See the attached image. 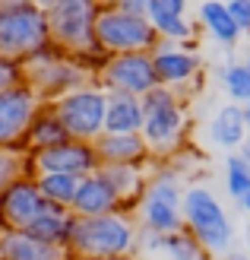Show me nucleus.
I'll return each instance as SVG.
<instances>
[{
	"label": "nucleus",
	"instance_id": "nucleus-1",
	"mask_svg": "<svg viewBox=\"0 0 250 260\" xmlns=\"http://www.w3.org/2000/svg\"><path fill=\"white\" fill-rule=\"evenodd\" d=\"M139 225L133 222L130 210L101 213V216H76L70 225L67 248L70 254L101 257V260H127L136 254Z\"/></svg>",
	"mask_w": 250,
	"mask_h": 260
},
{
	"label": "nucleus",
	"instance_id": "nucleus-2",
	"mask_svg": "<svg viewBox=\"0 0 250 260\" xmlns=\"http://www.w3.org/2000/svg\"><path fill=\"white\" fill-rule=\"evenodd\" d=\"M22 80L42 95V102H54L60 95L73 92V89L92 83L95 76L76 60V54L48 42L42 51H35L32 57L22 60Z\"/></svg>",
	"mask_w": 250,
	"mask_h": 260
},
{
	"label": "nucleus",
	"instance_id": "nucleus-3",
	"mask_svg": "<svg viewBox=\"0 0 250 260\" xmlns=\"http://www.w3.org/2000/svg\"><path fill=\"white\" fill-rule=\"evenodd\" d=\"M184 225L196 235V241L206 248L209 257H225L228 251H234L231 216L216 200V193L203 184H190L184 190Z\"/></svg>",
	"mask_w": 250,
	"mask_h": 260
},
{
	"label": "nucleus",
	"instance_id": "nucleus-4",
	"mask_svg": "<svg viewBox=\"0 0 250 260\" xmlns=\"http://www.w3.org/2000/svg\"><path fill=\"white\" fill-rule=\"evenodd\" d=\"M142 111H146L142 137L149 143V152L152 155H177L184 134H187V111H184V102L177 99V92L159 83L142 95Z\"/></svg>",
	"mask_w": 250,
	"mask_h": 260
},
{
	"label": "nucleus",
	"instance_id": "nucleus-5",
	"mask_svg": "<svg viewBox=\"0 0 250 260\" xmlns=\"http://www.w3.org/2000/svg\"><path fill=\"white\" fill-rule=\"evenodd\" d=\"M51 42L70 54L101 48L95 42V16H98V0H42Z\"/></svg>",
	"mask_w": 250,
	"mask_h": 260
},
{
	"label": "nucleus",
	"instance_id": "nucleus-6",
	"mask_svg": "<svg viewBox=\"0 0 250 260\" xmlns=\"http://www.w3.org/2000/svg\"><path fill=\"white\" fill-rule=\"evenodd\" d=\"M95 42L108 54H124V51H152L162 38L146 13L101 4L95 16Z\"/></svg>",
	"mask_w": 250,
	"mask_h": 260
},
{
	"label": "nucleus",
	"instance_id": "nucleus-7",
	"mask_svg": "<svg viewBox=\"0 0 250 260\" xmlns=\"http://www.w3.org/2000/svg\"><path fill=\"white\" fill-rule=\"evenodd\" d=\"M51 42L42 4H19L0 10V57L22 63Z\"/></svg>",
	"mask_w": 250,
	"mask_h": 260
},
{
	"label": "nucleus",
	"instance_id": "nucleus-8",
	"mask_svg": "<svg viewBox=\"0 0 250 260\" xmlns=\"http://www.w3.org/2000/svg\"><path fill=\"white\" fill-rule=\"evenodd\" d=\"M54 114L60 118V124L67 127V134L76 140H92L95 143L104 134V118H108V89L86 83L73 92L60 95L51 102Z\"/></svg>",
	"mask_w": 250,
	"mask_h": 260
},
{
	"label": "nucleus",
	"instance_id": "nucleus-9",
	"mask_svg": "<svg viewBox=\"0 0 250 260\" xmlns=\"http://www.w3.org/2000/svg\"><path fill=\"white\" fill-rule=\"evenodd\" d=\"M142 229H152L159 235H171V232L184 229V187L177 172H159L149 178L146 190L136 203Z\"/></svg>",
	"mask_w": 250,
	"mask_h": 260
},
{
	"label": "nucleus",
	"instance_id": "nucleus-10",
	"mask_svg": "<svg viewBox=\"0 0 250 260\" xmlns=\"http://www.w3.org/2000/svg\"><path fill=\"white\" fill-rule=\"evenodd\" d=\"M42 105H45L42 95L25 80L4 89V92H0V146L29 152L25 149V134H29V127H32Z\"/></svg>",
	"mask_w": 250,
	"mask_h": 260
},
{
	"label": "nucleus",
	"instance_id": "nucleus-11",
	"mask_svg": "<svg viewBox=\"0 0 250 260\" xmlns=\"http://www.w3.org/2000/svg\"><path fill=\"white\" fill-rule=\"evenodd\" d=\"M98 86L108 92H127V95H146L159 86L152 63V51H124V54H108L104 67L98 73Z\"/></svg>",
	"mask_w": 250,
	"mask_h": 260
},
{
	"label": "nucleus",
	"instance_id": "nucleus-12",
	"mask_svg": "<svg viewBox=\"0 0 250 260\" xmlns=\"http://www.w3.org/2000/svg\"><path fill=\"white\" fill-rule=\"evenodd\" d=\"M98 149L92 140H63L57 146H48V149H38L32 152V172H63V175H76V178H86L92 172H98Z\"/></svg>",
	"mask_w": 250,
	"mask_h": 260
},
{
	"label": "nucleus",
	"instance_id": "nucleus-13",
	"mask_svg": "<svg viewBox=\"0 0 250 260\" xmlns=\"http://www.w3.org/2000/svg\"><path fill=\"white\" fill-rule=\"evenodd\" d=\"M196 45H177V42H159L152 48V63L159 83L168 89H184L200 80L203 57L193 51Z\"/></svg>",
	"mask_w": 250,
	"mask_h": 260
},
{
	"label": "nucleus",
	"instance_id": "nucleus-14",
	"mask_svg": "<svg viewBox=\"0 0 250 260\" xmlns=\"http://www.w3.org/2000/svg\"><path fill=\"white\" fill-rule=\"evenodd\" d=\"M45 206L48 200L38 187L35 175H19L0 193V219H4V225H13V229H25Z\"/></svg>",
	"mask_w": 250,
	"mask_h": 260
},
{
	"label": "nucleus",
	"instance_id": "nucleus-15",
	"mask_svg": "<svg viewBox=\"0 0 250 260\" xmlns=\"http://www.w3.org/2000/svg\"><path fill=\"white\" fill-rule=\"evenodd\" d=\"M67 244H51L25 229L0 225V260H67Z\"/></svg>",
	"mask_w": 250,
	"mask_h": 260
},
{
	"label": "nucleus",
	"instance_id": "nucleus-16",
	"mask_svg": "<svg viewBox=\"0 0 250 260\" xmlns=\"http://www.w3.org/2000/svg\"><path fill=\"white\" fill-rule=\"evenodd\" d=\"M70 210L76 216H101V213H117L127 210L121 203V197L114 193V187L104 181L98 172H92L86 178H80V187H76V197L70 203Z\"/></svg>",
	"mask_w": 250,
	"mask_h": 260
},
{
	"label": "nucleus",
	"instance_id": "nucleus-17",
	"mask_svg": "<svg viewBox=\"0 0 250 260\" xmlns=\"http://www.w3.org/2000/svg\"><path fill=\"white\" fill-rule=\"evenodd\" d=\"M98 159L101 162H114V165H139L142 159H149V143L142 134H104L95 140Z\"/></svg>",
	"mask_w": 250,
	"mask_h": 260
},
{
	"label": "nucleus",
	"instance_id": "nucleus-18",
	"mask_svg": "<svg viewBox=\"0 0 250 260\" xmlns=\"http://www.w3.org/2000/svg\"><path fill=\"white\" fill-rule=\"evenodd\" d=\"M196 16H200L203 22V29L216 38V42L222 48H234L241 42V25L234 22L231 16V7H228V0H200V7H196Z\"/></svg>",
	"mask_w": 250,
	"mask_h": 260
},
{
	"label": "nucleus",
	"instance_id": "nucleus-19",
	"mask_svg": "<svg viewBox=\"0 0 250 260\" xmlns=\"http://www.w3.org/2000/svg\"><path fill=\"white\" fill-rule=\"evenodd\" d=\"M247 134H250V127H247V118H244V105H238V102L222 105L212 114V121H209V140L222 149L234 152L247 140Z\"/></svg>",
	"mask_w": 250,
	"mask_h": 260
},
{
	"label": "nucleus",
	"instance_id": "nucleus-20",
	"mask_svg": "<svg viewBox=\"0 0 250 260\" xmlns=\"http://www.w3.org/2000/svg\"><path fill=\"white\" fill-rule=\"evenodd\" d=\"M142 95H127V92H108V118L104 130L111 134H142Z\"/></svg>",
	"mask_w": 250,
	"mask_h": 260
},
{
	"label": "nucleus",
	"instance_id": "nucleus-21",
	"mask_svg": "<svg viewBox=\"0 0 250 260\" xmlns=\"http://www.w3.org/2000/svg\"><path fill=\"white\" fill-rule=\"evenodd\" d=\"M98 175L114 187V193L121 197V203L127 206V210H133V206L139 203L142 190H146V184H149V178L142 175V168H139V165H114V162H101V165H98Z\"/></svg>",
	"mask_w": 250,
	"mask_h": 260
},
{
	"label": "nucleus",
	"instance_id": "nucleus-22",
	"mask_svg": "<svg viewBox=\"0 0 250 260\" xmlns=\"http://www.w3.org/2000/svg\"><path fill=\"white\" fill-rule=\"evenodd\" d=\"M70 225H73V210H70V206H60V203L48 200V206L32 219L29 225H25V232H32L35 238L51 241V244H67Z\"/></svg>",
	"mask_w": 250,
	"mask_h": 260
},
{
	"label": "nucleus",
	"instance_id": "nucleus-23",
	"mask_svg": "<svg viewBox=\"0 0 250 260\" xmlns=\"http://www.w3.org/2000/svg\"><path fill=\"white\" fill-rule=\"evenodd\" d=\"M146 16H149V22L155 25V32H159L162 42L193 45L196 29H193V22L187 19V13H171V10H165V7L159 4V0H149Z\"/></svg>",
	"mask_w": 250,
	"mask_h": 260
},
{
	"label": "nucleus",
	"instance_id": "nucleus-24",
	"mask_svg": "<svg viewBox=\"0 0 250 260\" xmlns=\"http://www.w3.org/2000/svg\"><path fill=\"white\" fill-rule=\"evenodd\" d=\"M63 140H70L67 127L60 124V118L54 114V108H51V102H45V105L38 108V114H35L29 134H25V149L38 152V149L57 146V143H63Z\"/></svg>",
	"mask_w": 250,
	"mask_h": 260
},
{
	"label": "nucleus",
	"instance_id": "nucleus-25",
	"mask_svg": "<svg viewBox=\"0 0 250 260\" xmlns=\"http://www.w3.org/2000/svg\"><path fill=\"white\" fill-rule=\"evenodd\" d=\"M38 187H42L45 200L51 203H60V206H70L76 197V187H80V178L76 175H63V172H38Z\"/></svg>",
	"mask_w": 250,
	"mask_h": 260
},
{
	"label": "nucleus",
	"instance_id": "nucleus-26",
	"mask_svg": "<svg viewBox=\"0 0 250 260\" xmlns=\"http://www.w3.org/2000/svg\"><path fill=\"white\" fill-rule=\"evenodd\" d=\"M162 251L168 254V260H206L209 257L206 248L196 241V235L187 225L177 229V232H171V235H165V248Z\"/></svg>",
	"mask_w": 250,
	"mask_h": 260
},
{
	"label": "nucleus",
	"instance_id": "nucleus-27",
	"mask_svg": "<svg viewBox=\"0 0 250 260\" xmlns=\"http://www.w3.org/2000/svg\"><path fill=\"white\" fill-rule=\"evenodd\" d=\"M225 187H228V197L238 203L250 193V162L241 159L238 152H231L225 159Z\"/></svg>",
	"mask_w": 250,
	"mask_h": 260
},
{
	"label": "nucleus",
	"instance_id": "nucleus-28",
	"mask_svg": "<svg viewBox=\"0 0 250 260\" xmlns=\"http://www.w3.org/2000/svg\"><path fill=\"white\" fill-rule=\"evenodd\" d=\"M222 89H225L228 102H238V105H244V102H250V67L247 63H228L225 70H222Z\"/></svg>",
	"mask_w": 250,
	"mask_h": 260
},
{
	"label": "nucleus",
	"instance_id": "nucleus-29",
	"mask_svg": "<svg viewBox=\"0 0 250 260\" xmlns=\"http://www.w3.org/2000/svg\"><path fill=\"white\" fill-rule=\"evenodd\" d=\"M25 172H32V152L0 146V193H4V187L10 181H16Z\"/></svg>",
	"mask_w": 250,
	"mask_h": 260
},
{
	"label": "nucleus",
	"instance_id": "nucleus-30",
	"mask_svg": "<svg viewBox=\"0 0 250 260\" xmlns=\"http://www.w3.org/2000/svg\"><path fill=\"white\" fill-rule=\"evenodd\" d=\"M19 80H22V63L0 57V92H4V89H10L13 83H19Z\"/></svg>",
	"mask_w": 250,
	"mask_h": 260
},
{
	"label": "nucleus",
	"instance_id": "nucleus-31",
	"mask_svg": "<svg viewBox=\"0 0 250 260\" xmlns=\"http://www.w3.org/2000/svg\"><path fill=\"white\" fill-rule=\"evenodd\" d=\"M231 16H234V22L241 25V32L244 35H250V0H231Z\"/></svg>",
	"mask_w": 250,
	"mask_h": 260
},
{
	"label": "nucleus",
	"instance_id": "nucleus-32",
	"mask_svg": "<svg viewBox=\"0 0 250 260\" xmlns=\"http://www.w3.org/2000/svg\"><path fill=\"white\" fill-rule=\"evenodd\" d=\"M114 7H124V10H133V13H146L149 0H111Z\"/></svg>",
	"mask_w": 250,
	"mask_h": 260
},
{
	"label": "nucleus",
	"instance_id": "nucleus-33",
	"mask_svg": "<svg viewBox=\"0 0 250 260\" xmlns=\"http://www.w3.org/2000/svg\"><path fill=\"white\" fill-rule=\"evenodd\" d=\"M159 4L171 13H187V0H159Z\"/></svg>",
	"mask_w": 250,
	"mask_h": 260
},
{
	"label": "nucleus",
	"instance_id": "nucleus-34",
	"mask_svg": "<svg viewBox=\"0 0 250 260\" xmlns=\"http://www.w3.org/2000/svg\"><path fill=\"white\" fill-rule=\"evenodd\" d=\"M219 260H250V251H228L225 257H219Z\"/></svg>",
	"mask_w": 250,
	"mask_h": 260
},
{
	"label": "nucleus",
	"instance_id": "nucleus-35",
	"mask_svg": "<svg viewBox=\"0 0 250 260\" xmlns=\"http://www.w3.org/2000/svg\"><path fill=\"white\" fill-rule=\"evenodd\" d=\"M234 152H238L241 159H247V162H250V137H247V140H244V143H241V146L234 149Z\"/></svg>",
	"mask_w": 250,
	"mask_h": 260
},
{
	"label": "nucleus",
	"instance_id": "nucleus-36",
	"mask_svg": "<svg viewBox=\"0 0 250 260\" xmlns=\"http://www.w3.org/2000/svg\"><path fill=\"white\" fill-rule=\"evenodd\" d=\"M19 4H42V0H0V10L4 7H19Z\"/></svg>",
	"mask_w": 250,
	"mask_h": 260
},
{
	"label": "nucleus",
	"instance_id": "nucleus-37",
	"mask_svg": "<svg viewBox=\"0 0 250 260\" xmlns=\"http://www.w3.org/2000/svg\"><path fill=\"white\" fill-rule=\"evenodd\" d=\"M67 260H101V257H86V254H70Z\"/></svg>",
	"mask_w": 250,
	"mask_h": 260
},
{
	"label": "nucleus",
	"instance_id": "nucleus-38",
	"mask_svg": "<svg viewBox=\"0 0 250 260\" xmlns=\"http://www.w3.org/2000/svg\"><path fill=\"white\" fill-rule=\"evenodd\" d=\"M241 206H244V213H247V216H250V193H247V197H244V200H241Z\"/></svg>",
	"mask_w": 250,
	"mask_h": 260
},
{
	"label": "nucleus",
	"instance_id": "nucleus-39",
	"mask_svg": "<svg viewBox=\"0 0 250 260\" xmlns=\"http://www.w3.org/2000/svg\"><path fill=\"white\" fill-rule=\"evenodd\" d=\"M244 118H247V127H250V102H244Z\"/></svg>",
	"mask_w": 250,
	"mask_h": 260
},
{
	"label": "nucleus",
	"instance_id": "nucleus-40",
	"mask_svg": "<svg viewBox=\"0 0 250 260\" xmlns=\"http://www.w3.org/2000/svg\"><path fill=\"white\" fill-rule=\"evenodd\" d=\"M244 63H247V67H250V45H247V60H244Z\"/></svg>",
	"mask_w": 250,
	"mask_h": 260
},
{
	"label": "nucleus",
	"instance_id": "nucleus-41",
	"mask_svg": "<svg viewBox=\"0 0 250 260\" xmlns=\"http://www.w3.org/2000/svg\"><path fill=\"white\" fill-rule=\"evenodd\" d=\"M0 225H4V219H0Z\"/></svg>",
	"mask_w": 250,
	"mask_h": 260
},
{
	"label": "nucleus",
	"instance_id": "nucleus-42",
	"mask_svg": "<svg viewBox=\"0 0 250 260\" xmlns=\"http://www.w3.org/2000/svg\"><path fill=\"white\" fill-rule=\"evenodd\" d=\"M228 4H231V0H228Z\"/></svg>",
	"mask_w": 250,
	"mask_h": 260
}]
</instances>
